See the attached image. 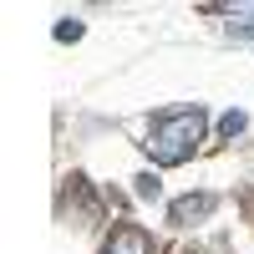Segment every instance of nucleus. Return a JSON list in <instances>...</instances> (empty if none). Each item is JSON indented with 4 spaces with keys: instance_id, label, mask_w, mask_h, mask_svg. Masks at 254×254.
I'll use <instances>...</instances> for the list:
<instances>
[{
    "instance_id": "1",
    "label": "nucleus",
    "mask_w": 254,
    "mask_h": 254,
    "mask_svg": "<svg viewBox=\"0 0 254 254\" xmlns=\"http://www.w3.org/2000/svg\"><path fill=\"white\" fill-rule=\"evenodd\" d=\"M203 142V112L198 107H178V112H163L153 117V127H147V158H153L158 168H178L193 158V147Z\"/></svg>"
},
{
    "instance_id": "2",
    "label": "nucleus",
    "mask_w": 254,
    "mask_h": 254,
    "mask_svg": "<svg viewBox=\"0 0 254 254\" xmlns=\"http://www.w3.org/2000/svg\"><path fill=\"white\" fill-rule=\"evenodd\" d=\"M214 203H219L214 193H188V198H178L173 208H168V214H173V224L188 229V224H203L208 214H214Z\"/></svg>"
},
{
    "instance_id": "3",
    "label": "nucleus",
    "mask_w": 254,
    "mask_h": 254,
    "mask_svg": "<svg viewBox=\"0 0 254 254\" xmlns=\"http://www.w3.org/2000/svg\"><path fill=\"white\" fill-rule=\"evenodd\" d=\"M102 254H153V244H147L142 229L127 224V229H117V234L107 239V249H102Z\"/></svg>"
},
{
    "instance_id": "4",
    "label": "nucleus",
    "mask_w": 254,
    "mask_h": 254,
    "mask_svg": "<svg viewBox=\"0 0 254 254\" xmlns=\"http://www.w3.org/2000/svg\"><path fill=\"white\" fill-rule=\"evenodd\" d=\"M244 122H249L244 112H224V117H219V137H239V132H244Z\"/></svg>"
},
{
    "instance_id": "5",
    "label": "nucleus",
    "mask_w": 254,
    "mask_h": 254,
    "mask_svg": "<svg viewBox=\"0 0 254 254\" xmlns=\"http://www.w3.org/2000/svg\"><path fill=\"white\" fill-rule=\"evenodd\" d=\"M132 183H137V198H158V193H163V183H158L153 173H142V178H132Z\"/></svg>"
},
{
    "instance_id": "6",
    "label": "nucleus",
    "mask_w": 254,
    "mask_h": 254,
    "mask_svg": "<svg viewBox=\"0 0 254 254\" xmlns=\"http://www.w3.org/2000/svg\"><path fill=\"white\" fill-rule=\"evenodd\" d=\"M56 41H81V20H61V26H56Z\"/></svg>"
}]
</instances>
